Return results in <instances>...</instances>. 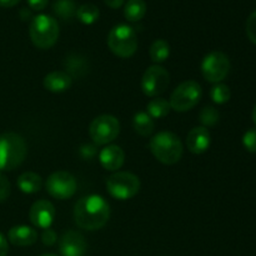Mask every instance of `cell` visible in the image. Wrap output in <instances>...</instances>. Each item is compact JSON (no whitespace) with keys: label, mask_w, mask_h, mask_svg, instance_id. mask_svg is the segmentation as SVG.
I'll list each match as a JSON object with an SVG mask.
<instances>
[{"label":"cell","mask_w":256,"mask_h":256,"mask_svg":"<svg viewBox=\"0 0 256 256\" xmlns=\"http://www.w3.org/2000/svg\"><path fill=\"white\" fill-rule=\"evenodd\" d=\"M44 88L52 92H64L72 86V79L65 72H52L44 78Z\"/></svg>","instance_id":"obj_18"},{"label":"cell","mask_w":256,"mask_h":256,"mask_svg":"<svg viewBox=\"0 0 256 256\" xmlns=\"http://www.w3.org/2000/svg\"><path fill=\"white\" fill-rule=\"evenodd\" d=\"M100 10L96 5L92 4V2H86V4L80 5L76 9V18L79 19L80 22L85 25H92L99 19Z\"/></svg>","instance_id":"obj_24"},{"label":"cell","mask_w":256,"mask_h":256,"mask_svg":"<svg viewBox=\"0 0 256 256\" xmlns=\"http://www.w3.org/2000/svg\"><path fill=\"white\" fill-rule=\"evenodd\" d=\"M242 145L249 152H256V129H250L242 136Z\"/></svg>","instance_id":"obj_28"},{"label":"cell","mask_w":256,"mask_h":256,"mask_svg":"<svg viewBox=\"0 0 256 256\" xmlns=\"http://www.w3.org/2000/svg\"><path fill=\"white\" fill-rule=\"evenodd\" d=\"M202 96V89L195 80H188L182 82L172 92L170 96V106L178 112H189L199 104Z\"/></svg>","instance_id":"obj_7"},{"label":"cell","mask_w":256,"mask_h":256,"mask_svg":"<svg viewBox=\"0 0 256 256\" xmlns=\"http://www.w3.org/2000/svg\"><path fill=\"white\" fill-rule=\"evenodd\" d=\"M64 68L65 72L72 79H82L89 72L90 65L86 58L76 52H72L65 58Z\"/></svg>","instance_id":"obj_17"},{"label":"cell","mask_w":256,"mask_h":256,"mask_svg":"<svg viewBox=\"0 0 256 256\" xmlns=\"http://www.w3.org/2000/svg\"><path fill=\"white\" fill-rule=\"evenodd\" d=\"M86 250V240L79 232L69 230L60 238L59 252L62 256H84Z\"/></svg>","instance_id":"obj_13"},{"label":"cell","mask_w":256,"mask_h":256,"mask_svg":"<svg viewBox=\"0 0 256 256\" xmlns=\"http://www.w3.org/2000/svg\"><path fill=\"white\" fill-rule=\"evenodd\" d=\"M45 188L50 196L58 200H66L74 196L78 189V182L70 172L59 170L48 178Z\"/></svg>","instance_id":"obj_11"},{"label":"cell","mask_w":256,"mask_h":256,"mask_svg":"<svg viewBox=\"0 0 256 256\" xmlns=\"http://www.w3.org/2000/svg\"><path fill=\"white\" fill-rule=\"evenodd\" d=\"M104 2L108 6L112 8V9H118V8H120L124 4L125 0H104Z\"/></svg>","instance_id":"obj_34"},{"label":"cell","mask_w":256,"mask_h":256,"mask_svg":"<svg viewBox=\"0 0 256 256\" xmlns=\"http://www.w3.org/2000/svg\"><path fill=\"white\" fill-rule=\"evenodd\" d=\"M212 142V135H210L208 128L196 126L189 132L186 136L188 150L192 154H202L206 152Z\"/></svg>","instance_id":"obj_15"},{"label":"cell","mask_w":256,"mask_h":256,"mask_svg":"<svg viewBox=\"0 0 256 256\" xmlns=\"http://www.w3.org/2000/svg\"><path fill=\"white\" fill-rule=\"evenodd\" d=\"M76 9V5L72 0H56L52 5V10L55 14L64 20L72 19V16H75Z\"/></svg>","instance_id":"obj_25"},{"label":"cell","mask_w":256,"mask_h":256,"mask_svg":"<svg viewBox=\"0 0 256 256\" xmlns=\"http://www.w3.org/2000/svg\"><path fill=\"white\" fill-rule=\"evenodd\" d=\"M20 2V0H0V6L2 8H12Z\"/></svg>","instance_id":"obj_35"},{"label":"cell","mask_w":256,"mask_h":256,"mask_svg":"<svg viewBox=\"0 0 256 256\" xmlns=\"http://www.w3.org/2000/svg\"><path fill=\"white\" fill-rule=\"evenodd\" d=\"M16 185L24 194H35L42 189V179L36 172H25L18 178Z\"/></svg>","instance_id":"obj_19"},{"label":"cell","mask_w":256,"mask_h":256,"mask_svg":"<svg viewBox=\"0 0 256 256\" xmlns=\"http://www.w3.org/2000/svg\"><path fill=\"white\" fill-rule=\"evenodd\" d=\"M10 192H12L10 182L5 176L4 172H0V202H6L10 196Z\"/></svg>","instance_id":"obj_29"},{"label":"cell","mask_w":256,"mask_h":256,"mask_svg":"<svg viewBox=\"0 0 256 256\" xmlns=\"http://www.w3.org/2000/svg\"><path fill=\"white\" fill-rule=\"evenodd\" d=\"M29 6L32 8V10H36V12H40V10L45 9L49 2V0H26Z\"/></svg>","instance_id":"obj_32"},{"label":"cell","mask_w":256,"mask_h":256,"mask_svg":"<svg viewBox=\"0 0 256 256\" xmlns=\"http://www.w3.org/2000/svg\"><path fill=\"white\" fill-rule=\"evenodd\" d=\"M140 180L129 172H116L106 180V189L110 196L116 200H129L139 192Z\"/></svg>","instance_id":"obj_6"},{"label":"cell","mask_w":256,"mask_h":256,"mask_svg":"<svg viewBox=\"0 0 256 256\" xmlns=\"http://www.w3.org/2000/svg\"><path fill=\"white\" fill-rule=\"evenodd\" d=\"M28 154L26 142L16 132L0 134V172H12L24 162Z\"/></svg>","instance_id":"obj_2"},{"label":"cell","mask_w":256,"mask_h":256,"mask_svg":"<svg viewBox=\"0 0 256 256\" xmlns=\"http://www.w3.org/2000/svg\"><path fill=\"white\" fill-rule=\"evenodd\" d=\"M150 152L155 159L165 165H174L182 158L184 146L178 135L170 132H160L150 140Z\"/></svg>","instance_id":"obj_3"},{"label":"cell","mask_w":256,"mask_h":256,"mask_svg":"<svg viewBox=\"0 0 256 256\" xmlns=\"http://www.w3.org/2000/svg\"><path fill=\"white\" fill-rule=\"evenodd\" d=\"M58 236H56V232H54L52 229H44L42 234V244L46 245V246H52V245L56 242Z\"/></svg>","instance_id":"obj_31"},{"label":"cell","mask_w":256,"mask_h":256,"mask_svg":"<svg viewBox=\"0 0 256 256\" xmlns=\"http://www.w3.org/2000/svg\"><path fill=\"white\" fill-rule=\"evenodd\" d=\"M210 98H212L215 104L222 105L229 102L230 98H232V92H230L228 85L222 84V82H218L210 90Z\"/></svg>","instance_id":"obj_26"},{"label":"cell","mask_w":256,"mask_h":256,"mask_svg":"<svg viewBox=\"0 0 256 256\" xmlns=\"http://www.w3.org/2000/svg\"><path fill=\"white\" fill-rule=\"evenodd\" d=\"M59 24L52 16L39 14L32 18L29 26V35L38 49L46 50L54 46L59 38Z\"/></svg>","instance_id":"obj_4"},{"label":"cell","mask_w":256,"mask_h":256,"mask_svg":"<svg viewBox=\"0 0 256 256\" xmlns=\"http://www.w3.org/2000/svg\"><path fill=\"white\" fill-rule=\"evenodd\" d=\"M219 112L214 106H205L199 114V120L204 128L216 125L218 122H219Z\"/></svg>","instance_id":"obj_27"},{"label":"cell","mask_w":256,"mask_h":256,"mask_svg":"<svg viewBox=\"0 0 256 256\" xmlns=\"http://www.w3.org/2000/svg\"><path fill=\"white\" fill-rule=\"evenodd\" d=\"M120 132V122L109 114L95 118L89 126V135L94 144L109 145L114 142Z\"/></svg>","instance_id":"obj_8"},{"label":"cell","mask_w":256,"mask_h":256,"mask_svg":"<svg viewBox=\"0 0 256 256\" xmlns=\"http://www.w3.org/2000/svg\"><path fill=\"white\" fill-rule=\"evenodd\" d=\"M246 35L250 42L256 45V10L249 15L246 20Z\"/></svg>","instance_id":"obj_30"},{"label":"cell","mask_w":256,"mask_h":256,"mask_svg":"<svg viewBox=\"0 0 256 256\" xmlns=\"http://www.w3.org/2000/svg\"><path fill=\"white\" fill-rule=\"evenodd\" d=\"M99 162L108 172H118L125 162V152L119 145H106L99 154Z\"/></svg>","instance_id":"obj_14"},{"label":"cell","mask_w":256,"mask_h":256,"mask_svg":"<svg viewBox=\"0 0 256 256\" xmlns=\"http://www.w3.org/2000/svg\"><path fill=\"white\" fill-rule=\"evenodd\" d=\"M9 252V245H8V240L4 235L0 232V256H6Z\"/></svg>","instance_id":"obj_33"},{"label":"cell","mask_w":256,"mask_h":256,"mask_svg":"<svg viewBox=\"0 0 256 256\" xmlns=\"http://www.w3.org/2000/svg\"><path fill=\"white\" fill-rule=\"evenodd\" d=\"M108 46L112 54L122 59H128L138 49L136 32L126 24L115 25L108 35Z\"/></svg>","instance_id":"obj_5"},{"label":"cell","mask_w":256,"mask_h":256,"mask_svg":"<svg viewBox=\"0 0 256 256\" xmlns=\"http://www.w3.org/2000/svg\"><path fill=\"white\" fill-rule=\"evenodd\" d=\"M40 256H60V255H56V254H44V255H40Z\"/></svg>","instance_id":"obj_37"},{"label":"cell","mask_w":256,"mask_h":256,"mask_svg":"<svg viewBox=\"0 0 256 256\" xmlns=\"http://www.w3.org/2000/svg\"><path fill=\"white\" fill-rule=\"evenodd\" d=\"M8 240L15 246H30L36 242L38 232L34 228L28 225H16L9 230Z\"/></svg>","instance_id":"obj_16"},{"label":"cell","mask_w":256,"mask_h":256,"mask_svg":"<svg viewBox=\"0 0 256 256\" xmlns=\"http://www.w3.org/2000/svg\"><path fill=\"white\" fill-rule=\"evenodd\" d=\"M55 218V206L49 200H38L29 210L30 222L39 229H49Z\"/></svg>","instance_id":"obj_12"},{"label":"cell","mask_w":256,"mask_h":256,"mask_svg":"<svg viewBox=\"0 0 256 256\" xmlns=\"http://www.w3.org/2000/svg\"><path fill=\"white\" fill-rule=\"evenodd\" d=\"M110 206L100 195H88L75 204L74 220L80 229L95 232L108 224Z\"/></svg>","instance_id":"obj_1"},{"label":"cell","mask_w":256,"mask_h":256,"mask_svg":"<svg viewBox=\"0 0 256 256\" xmlns=\"http://www.w3.org/2000/svg\"><path fill=\"white\" fill-rule=\"evenodd\" d=\"M172 110L170 102L164 98H154L146 105V112L152 119H162L165 118Z\"/></svg>","instance_id":"obj_22"},{"label":"cell","mask_w":256,"mask_h":256,"mask_svg":"<svg viewBox=\"0 0 256 256\" xmlns=\"http://www.w3.org/2000/svg\"><path fill=\"white\" fill-rule=\"evenodd\" d=\"M132 128H134L135 132L139 134L140 136H150L155 128L154 119L150 118L148 112H136L132 118Z\"/></svg>","instance_id":"obj_20"},{"label":"cell","mask_w":256,"mask_h":256,"mask_svg":"<svg viewBox=\"0 0 256 256\" xmlns=\"http://www.w3.org/2000/svg\"><path fill=\"white\" fill-rule=\"evenodd\" d=\"M252 122H254V124L256 125V105L254 106V109H252Z\"/></svg>","instance_id":"obj_36"},{"label":"cell","mask_w":256,"mask_h":256,"mask_svg":"<svg viewBox=\"0 0 256 256\" xmlns=\"http://www.w3.org/2000/svg\"><path fill=\"white\" fill-rule=\"evenodd\" d=\"M150 59L152 60V62H155L156 65H159L160 62H166L168 58L170 55V45L166 40L164 39H158L155 40L152 44L149 50Z\"/></svg>","instance_id":"obj_23"},{"label":"cell","mask_w":256,"mask_h":256,"mask_svg":"<svg viewBox=\"0 0 256 256\" xmlns=\"http://www.w3.org/2000/svg\"><path fill=\"white\" fill-rule=\"evenodd\" d=\"M170 74L162 65H152L145 70L142 78V90L146 96L158 98L168 89Z\"/></svg>","instance_id":"obj_10"},{"label":"cell","mask_w":256,"mask_h":256,"mask_svg":"<svg viewBox=\"0 0 256 256\" xmlns=\"http://www.w3.org/2000/svg\"><path fill=\"white\" fill-rule=\"evenodd\" d=\"M146 14V2L144 0H128L124 8V16L128 22H140Z\"/></svg>","instance_id":"obj_21"},{"label":"cell","mask_w":256,"mask_h":256,"mask_svg":"<svg viewBox=\"0 0 256 256\" xmlns=\"http://www.w3.org/2000/svg\"><path fill=\"white\" fill-rule=\"evenodd\" d=\"M230 72V60L222 52H212L202 59V74L212 84L222 82Z\"/></svg>","instance_id":"obj_9"}]
</instances>
